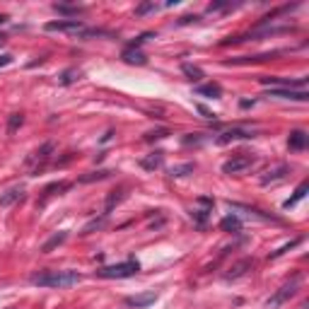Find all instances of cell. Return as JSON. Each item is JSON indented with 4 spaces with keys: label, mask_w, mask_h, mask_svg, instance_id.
Instances as JSON below:
<instances>
[{
    "label": "cell",
    "mask_w": 309,
    "mask_h": 309,
    "mask_svg": "<svg viewBox=\"0 0 309 309\" xmlns=\"http://www.w3.org/2000/svg\"><path fill=\"white\" fill-rule=\"evenodd\" d=\"M3 44H5V37H3V34H0V46H3Z\"/></svg>",
    "instance_id": "obj_33"
},
{
    "label": "cell",
    "mask_w": 309,
    "mask_h": 309,
    "mask_svg": "<svg viewBox=\"0 0 309 309\" xmlns=\"http://www.w3.org/2000/svg\"><path fill=\"white\" fill-rule=\"evenodd\" d=\"M157 299V292H143V295H133V297H126V304L135 309H145L150 304H155Z\"/></svg>",
    "instance_id": "obj_9"
},
{
    "label": "cell",
    "mask_w": 309,
    "mask_h": 309,
    "mask_svg": "<svg viewBox=\"0 0 309 309\" xmlns=\"http://www.w3.org/2000/svg\"><path fill=\"white\" fill-rule=\"evenodd\" d=\"M152 10H157V5H155V3H143V5H138V8H135V15H148V12H152Z\"/></svg>",
    "instance_id": "obj_25"
},
{
    "label": "cell",
    "mask_w": 309,
    "mask_h": 309,
    "mask_svg": "<svg viewBox=\"0 0 309 309\" xmlns=\"http://www.w3.org/2000/svg\"><path fill=\"white\" fill-rule=\"evenodd\" d=\"M140 270L138 266V261H123V263H114V266H101V268H97L94 273L99 276V278H133L135 273Z\"/></svg>",
    "instance_id": "obj_2"
},
{
    "label": "cell",
    "mask_w": 309,
    "mask_h": 309,
    "mask_svg": "<svg viewBox=\"0 0 309 309\" xmlns=\"http://www.w3.org/2000/svg\"><path fill=\"white\" fill-rule=\"evenodd\" d=\"M78 78H80V73H78V70H65V73H63V78H60V82H63V85H70V82H75Z\"/></svg>",
    "instance_id": "obj_24"
},
{
    "label": "cell",
    "mask_w": 309,
    "mask_h": 309,
    "mask_svg": "<svg viewBox=\"0 0 309 309\" xmlns=\"http://www.w3.org/2000/svg\"><path fill=\"white\" fill-rule=\"evenodd\" d=\"M53 10L60 12V15H82L85 8H80V5H63V3H53Z\"/></svg>",
    "instance_id": "obj_20"
},
{
    "label": "cell",
    "mask_w": 309,
    "mask_h": 309,
    "mask_svg": "<svg viewBox=\"0 0 309 309\" xmlns=\"http://www.w3.org/2000/svg\"><path fill=\"white\" fill-rule=\"evenodd\" d=\"M268 97H278V99H295V101H307L309 94L307 90H278V87H273L268 92Z\"/></svg>",
    "instance_id": "obj_8"
},
{
    "label": "cell",
    "mask_w": 309,
    "mask_h": 309,
    "mask_svg": "<svg viewBox=\"0 0 309 309\" xmlns=\"http://www.w3.org/2000/svg\"><path fill=\"white\" fill-rule=\"evenodd\" d=\"M254 164V157L251 155H237V157H232V160H227L225 164H222V171L225 174H239V171H244L247 167H251Z\"/></svg>",
    "instance_id": "obj_5"
},
{
    "label": "cell",
    "mask_w": 309,
    "mask_h": 309,
    "mask_svg": "<svg viewBox=\"0 0 309 309\" xmlns=\"http://www.w3.org/2000/svg\"><path fill=\"white\" fill-rule=\"evenodd\" d=\"M254 138V130L249 128H229L225 133H220L218 135V145H227V143H234V140H251Z\"/></svg>",
    "instance_id": "obj_7"
},
{
    "label": "cell",
    "mask_w": 309,
    "mask_h": 309,
    "mask_svg": "<svg viewBox=\"0 0 309 309\" xmlns=\"http://www.w3.org/2000/svg\"><path fill=\"white\" fill-rule=\"evenodd\" d=\"M299 280H302V278H299V276H295V278L290 280V283H285V285H283V288H280L278 292H276V295H273V297H270L268 302H266V307H268V309H276V307H280V304L290 302V299L297 295Z\"/></svg>",
    "instance_id": "obj_3"
},
{
    "label": "cell",
    "mask_w": 309,
    "mask_h": 309,
    "mask_svg": "<svg viewBox=\"0 0 309 309\" xmlns=\"http://www.w3.org/2000/svg\"><path fill=\"white\" fill-rule=\"evenodd\" d=\"M198 20H200L198 15H186V17H181L179 24H191V22H198Z\"/></svg>",
    "instance_id": "obj_30"
},
{
    "label": "cell",
    "mask_w": 309,
    "mask_h": 309,
    "mask_svg": "<svg viewBox=\"0 0 309 309\" xmlns=\"http://www.w3.org/2000/svg\"><path fill=\"white\" fill-rule=\"evenodd\" d=\"M65 239H68V234H65V232H56V234H53V237H51V239L46 242L44 247H41V251H44V254H49V251L53 249V247H58V244H63Z\"/></svg>",
    "instance_id": "obj_21"
},
{
    "label": "cell",
    "mask_w": 309,
    "mask_h": 309,
    "mask_svg": "<svg viewBox=\"0 0 309 309\" xmlns=\"http://www.w3.org/2000/svg\"><path fill=\"white\" fill-rule=\"evenodd\" d=\"M121 58L126 60V63H130V65H145L148 63V56L140 49H135V46H126L123 53H121Z\"/></svg>",
    "instance_id": "obj_10"
},
{
    "label": "cell",
    "mask_w": 309,
    "mask_h": 309,
    "mask_svg": "<svg viewBox=\"0 0 309 309\" xmlns=\"http://www.w3.org/2000/svg\"><path fill=\"white\" fill-rule=\"evenodd\" d=\"M196 94H200V97H210V99H220V97H222V87H220L218 82H208V85L196 87Z\"/></svg>",
    "instance_id": "obj_15"
},
{
    "label": "cell",
    "mask_w": 309,
    "mask_h": 309,
    "mask_svg": "<svg viewBox=\"0 0 309 309\" xmlns=\"http://www.w3.org/2000/svg\"><path fill=\"white\" fill-rule=\"evenodd\" d=\"M10 63H12V56H10V53L0 56V68H3V65H10Z\"/></svg>",
    "instance_id": "obj_31"
},
{
    "label": "cell",
    "mask_w": 309,
    "mask_h": 309,
    "mask_svg": "<svg viewBox=\"0 0 309 309\" xmlns=\"http://www.w3.org/2000/svg\"><path fill=\"white\" fill-rule=\"evenodd\" d=\"M225 8H229V3H210L208 12H218V10H225Z\"/></svg>",
    "instance_id": "obj_28"
},
{
    "label": "cell",
    "mask_w": 309,
    "mask_h": 309,
    "mask_svg": "<svg viewBox=\"0 0 309 309\" xmlns=\"http://www.w3.org/2000/svg\"><path fill=\"white\" fill-rule=\"evenodd\" d=\"M46 31H73V34H82L85 31V24L80 20H58V22H49Z\"/></svg>",
    "instance_id": "obj_6"
},
{
    "label": "cell",
    "mask_w": 309,
    "mask_h": 309,
    "mask_svg": "<svg viewBox=\"0 0 309 309\" xmlns=\"http://www.w3.org/2000/svg\"><path fill=\"white\" fill-rule=\"evenodd\" d=\"M307 191H309V184H307V181H302V184L297 186V191H295V196H292L290 200H285V203H283V208H285V210L292 208L295 203H299V200H302L304 196H307Z\"/></svg>",
    "instance_id": "obj_18"
},
{
    "label": "cell",
    "mask_w": 309,
    "mask_h": 309,
    "mask_svg": "<svg viewBox=\"0 0 309 309\" xmlns=\"http://www.w3.org/2000/svg\"><path fill=\"white\" fill-rule=\"evenodd\" d=\"M181 73H184L191 82H198V80L205 78V75H203V70H200L198 65H191V63H184V65H181Z\"/></svg>",
    "instance_id": "obj_17"
},
{
    "label": "cell",
    "mask_w": 309,
    "mask_h": 309,
    "mask_svg": "<svg viewBox=\"0 0 309 309\" xmlns=\"http://www.w3.org/2000/svg\"><path fill=\"white\" fill-rule=\"evenodd\" d=\"M164 135H167V130H155V133H148L145 140H160V138H164Z\"/></svg>",
    "instance_id": "obj_29"
},
{
    "label": "cell",
    "mask_w": 309,
    "mask_h": 309,
    "mask_svg": "<svg viewBox=\"0 0 309 309\" xmlns=\"http://www.w3.org/2000/svg\"><path fill=\"white\" fill-rule=\"evenodd\" d=\"M162 162H164V152L157 150V152H152L150 157H143V160H140V167H143V169H157V167H162Z\"/></svg>",
    "instance_id": "obj_16"
},
{
    "label": "cell",
    "mask_w": 309,
    "mask_h": 309,
    "mask_svg": "<svg viewBox=\"0 0 309 309\" xmlns=\"http://www.w3.org/2000/svg\"><path fill=\"white\" fill-rule=\"evenodd\" d=\"M22 196H24V189H22V186H15V189L5 191V193L0 196V208H8V205H12V203L22 200Z\"/></svg>",
    "instance_id": "obj_13"
},
{
    "label": "cell",
    "mask_w": 309,
    "mask_h": 309,
    "mask_svg": "<svg viewBox=\"0 0 309 309\" xmlns=\"http://www.w3.org/2000/svg\"><path fill=\"white\" fill-rule=\"evenodd\" d=\"M111 171H97V174H90V177H82L80 181H94V179H107Z\"/></svg>",
    "instance_id": "obj_27"
},
{
    "label": "cell",
    "mask_w": 309,
    "mask_h": 309,
    "mask_svg": "<svg viewBox=\"0 0 309 309\" xmlns=\"http://www.w3.org/2000/svg\"><path fill=\"white\" fill-rule=\"evenodd\" d=\"M189 171H193V164H181V167H171L169 177H186Z\"/></svg>",
    "instance_id": "obj_23"
},
{
    "label": "cell",
    "mask_w": 309,
    "mask_h": 309,
    "mask_svg": "<svg viewBox=\"0 0 309 309\" xmlns=\"http://www.w3.org/2000/svg\"><path fill=\"white\" fill-rule=\"evenodd\" d=\"M80 280L82 276L78 270H41L31 276L29 283L39 288H70V285H78Z\"/></svg>",
    "instance_id": "obj_1"
},
{
    "label": "cell",
    "mask_w": 309,
    "mask_h": 309,
    "mask_svg": "<svg viewBox=\"0 0 309 309\" xmlns=\"http://www.w3.org/2000/svg\"><path fill=\"white\" fill-rule=\"evenodd\" d=\"M5 22H8V17H5V15H0V24H5Z\"/></svg>",
    "instance_id": "obj_32"
},
{
    "label": "cell",
    "mask_w": 309,
    "mask_h": 309,
    "mask_svg": "<svg viewBox=\"0 0 309 309\" xmlns=\"http://www.w3.org/2000/svg\"><path fill=\"white\" fill-rule=\"evenodd\" d=\"M261 85H268L270 90H304L307 87V78H297V80H288V78H261Z\"/></svg>",
    "instance_id": "obj_4"
},
{
    "label": "cell",
    "mask_w": 309,
    "mask_h": 309,
    "mask_svg": "<svg viewBox=\"0 0 309 309\" xmlns=\"http://www.w3.org/2000/svg\"><path fill=\"white\" fill-rule=\"evenodd\" d=\"M299 242H302V239H292V242H290V244H285V247H280L278 251H273V254H270V259H278L280 254H285V251H288V249H292V247H297Z\"/></svg>",
    "instance_id": "obj_26"
},
{
    "label": "cell",
    "mask_w": 309,
    "mask_h": 309,
    "mask_svg": "<svg viewBox=\"0 0 309 309\" xmlns=\"http://www.w3.org/2000/svg\"><path fill=\"white\" fill-rule=\"evenodd\" d=\"M285 174H290V167H288V164H278L276 169L266 171V177L261 179V184H263V186H268V184H276V181L285 179Z\"/></svg>",
    "instance_id": "obj_12"
},
{
    "label": "cell",
    "mask_w": 309,
    "mask_h": 309,
    "mask_svg": "<svg viewBox=\"0 0 309 309\" xmlns=\"http://www.w3.org/2000/svg\"><path fill=\"white\" fill-rule=\"evenodd\" d=\"M307 143H309V135L304 133V130H292L290 138H288L290 150H304L307 148Z\"/></svg>",
    "instance_id": "obj_14"
},
{
    "label": "cell",
    "mask_w": 309,
    "mask_h": 309,
    "mask_svg": "<svg viewBox=\"0 0 309 309\" xmlns=\"http://www.w3.org/2000/svg\"><path fill=\"white\" fill-rule=\"evenodd\" d=\"M24 123V114H12L10 121H8V133H15Z\"/></svg>",
    "instance_id": "obj_22"
},
{
    "label": "cell",
    "mask_w": 309,
    "mask_h": 309,
    "mask_svg": "<svg viewBox=\"0 0 309 309\" xmlns=\"http://www.w3.org/2000/svg\"><path fill=\"white\" fill-rule=\"evenodd\" d=\"M220 227L225 229V232H239L242 229V220L237 215H227V218L220 220Z\"/></svg>",
    "instance_id": "obj_19"
},
{
    "label": "cell",
    "mask_w": 309,
    "mask_h": 309,
    "mask_svg": "<svg viewBox=\"0 0 309 309\" xmlns=\"http://www.w3.org/2000/svg\"><path fill=\"white\" fill-rule=\"evenodd\" d=\"M251 268H254V261H251V259H242V261H237V263L229 268V273L225 276V280H237V278H242V276H247Z\"/></svg>",
    "instance_id": "obj_11"
}]
</instances>
